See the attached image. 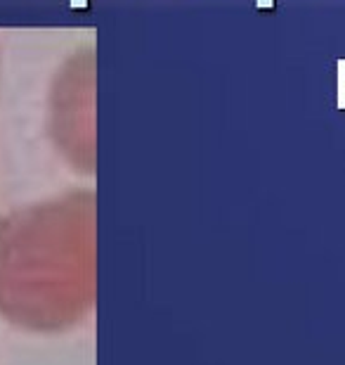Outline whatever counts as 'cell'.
<instances>
[{
  "mask_svg": "<svg viewBox=\"0 0 345 365\" xmlns=\"http://www.w3.org/2000/svg\"><path fill=\"white\" fill-rule=\"evenodd\" d=\"M338 107L345 109V60H338Z\"/></svg>",
  "mask_w": 345,
  "mask_h": 365,
  "instance_id": "1",
  "label": "cell"
},
{
  "mask_svg": "<svg viewBox=\"0 0 345 365\" xmlns=\"http://www.w3.org/2000/svg\"><path fill=\"white\" fill-rule=\"evenodd\" d=\"M258 8H260V10H269V8H274V0H258Z\"/></svg>",
  "mask_w": 345,
  "mask_h": 365,
  "instance_id": "2",
  "label": "cell"
}]
</instances>
